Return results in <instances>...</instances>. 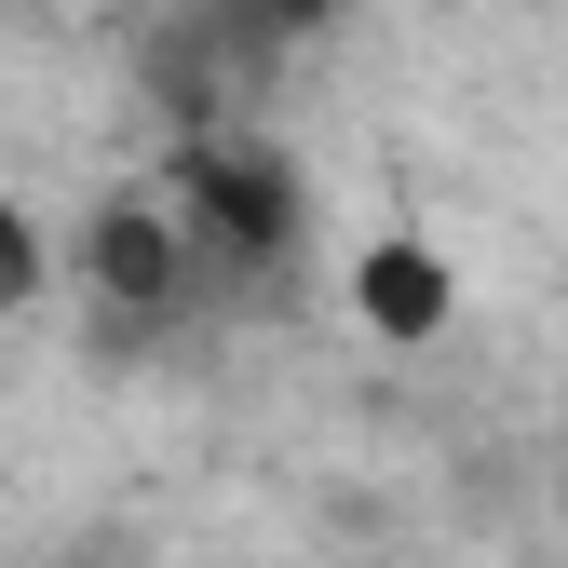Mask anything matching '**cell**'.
Here are the masks:
<instances>
[{
  "instance_id": "obj_1",
  "label": "cell",
  "mask_w": 568,
  "mask_h": 568,
  "mask_svg": "<svg viewBox=\"0 0 568 568\" xmlns=\"http://www.w3.org/2000/svg\"><path fill=\"white\" fill-rule=\"evenodd\" d=\"M163 203H176L203 284H271L312 244V176L284 150H257V135H231V122H203V135L163 150Z\"/></svg>"
},
{
  "instance_id": "obj_2",
  "label": "cell",
  "mask_w": 568,
  "mask_h": 568,
  "mask_svg": "<svg viewBox=\"0 0 568 568\" xmlns=\"http://www.w3.org/2000/svg\"><path fill=\"white\" fill-rule=\"evenodd\" d=\"M68 284H82V312H95V338H109V352L176 338V325H190V298H203L190 231H176V203H163V190H109L95 217H82V244H68Z\"/></svg>"
},
{
  "instance_id": "obj_3",
  "label": "cell",
  "mask_w": 568,
  "mask_h": 568,
  "mask_svg": "<svg viewBox=\"0 0 568 568\" xmlns=\"http://www.w3.org/2000/svg\"><path fill=\"white\" fill-rule=\"evenodd\" d=\"M338 298H352V325H366L379 352H434L460 325V271H447L434 231H366L352 271H338Z\"/></svg>"
},
{
  "instance_id": "obj_4",
  "label": "cell",
  "mask_w": 568,
  "mask_h": 568,
  "mask_svg": "<svg viewBox=\"0 0 568 568\" xmlns=\"http://www.w3.org/2000/svg\"><path fill=\"white\" fill-rule=\"evenodd\" d=\"M135 82H150V109H163V135H203L231 109V28H217V0H190L176 28H150V54H135Z\"/></svg>"
},
{
  "instance_id": "obj_5",
  "label": "cell",
  "mask_w": 568,
  "mask_h": 568,
  "mask_svg": "<svg viewBox=\"0 0 568 568\" xmlns=\"http://www.w3.org/2000/svg\"><path fill=\"white\" fill-rule=\"evenodd\" d=\"M217 28H231V68H244V82H271L284 54H312V41L352 28V0H217Z\"/></svg>"
},
{
  "instance_id": "obj_6",
  "label": "cell",
  "mask_w": 568,
  "mask_h": 568,
  "mask_svg": "<svg viewBox=\"0 0 568 568\" xmlns=\"http://www.w3.org/2000/svg\"><path fill=\"white\" fill-rule=\"evenodd\" d=\"M41 298H54V231L28 217L14 190H0V338H14V325H28Z\"/></svg>"
},
{
  "instance_id": "obj_7",
  "label": "cell",
  "mask_w": 568,
  "mask_h": 568,
  "mask_svg": "<svg viewBox=\"0 0 568 568\" xmlns=\"http://www.w3.org/2000/svg\"><path fill=\"white\" fill-rule=\"evenodd\" d=\"M68 14H95V0H68Z\"/></svg>"
},
{
  "instance_id": "obj_8",
  "label": "cell",
  "mask_w": 568,
  "mask_h": 568,
  "mask_svg": "<svg viewBox=\"0 0 568 568\" xmlns=\"http://www.w3.org/2000/svg\"><path fill=\"white\" fill-rule=\"evenodd\" d=\"M54 568H68V555H54Z\"/></svg>"
}]
</instances>
